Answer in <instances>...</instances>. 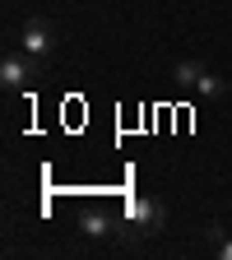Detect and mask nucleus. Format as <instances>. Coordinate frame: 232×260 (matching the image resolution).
I'll return each instance as SVG.
<instances>
[{"label": "nucleus", "mask_w": 232, "mask_h": 260, "mask_svg": "<svg viewBox=\"0 0 232 260\" xmlns=\"http://www.w3.org/2000/svg\"><path fill=\"white\" fill-rule=\"evenodd\" d=\"M125 228L130 237H153L168 228V209H162V200H153V195H130L125 200Z\"/></svg>", "instance_id": "obj_1"}, {"label": "nucleus", "mask_w": 232, "mask_h": 260, "mask_svg": "<svg viewBox=\"0 0 232 260\" xmlns=\"http://www.w3.org/2000/svg\"><path fill=\"white\" fill-rule=\"evenodd\" d=\"M19 42H23V51L32 56V60H51L56 56V47H60V32H56V23L51 19H28L23 23V32H19Z\"/></svg>", "instance_id": "obj_2"}, {"label": "nucleus", "mask_w": 232, "mask_h": 260, "mask_svg": "<svg viewBox=\"0 0 232 260\" xmlns=\"http://www.w3.org/2000/svg\"><path fill=\"white\" fill-rule=\"evenodd\" d=\"M38 75H42V60H32L28 51H10L0 60V84H5V93L28 88V79H38Z\"/></svg>", "instance_id": "obj_3"}, {"label": "nucleus", "mask_w": 232, "mask_h": 260, "mask_svg": "<svg viewBox=\"0 0 232 260\" xmlns=\"http://www.w3.org/2000/svg\"><path fill=\"white\" fill-rule=\"evenodd\" d=\"M172 79H177V88H195V84L205 79V65L200 60H177L172 65Z\"/></svg>", "instance_id": "obj_4"}, {"label": "nucleus", "mask_w": 232, "mask_h": 260, "mask_svg": "<svg viewBox=\"0 0 232 260\" xmlns=\"http://www.w3.org/2000/svg\"><path fill=\"white\" fill-rule=\"evenodd\" d=\"M79 233H84V237H107V233H112V218H107L103 209H88V214L79 218Z\"/></svg>", "instance_id": "obj_5"}, {"label": "nucleus", "mask_w": 232, "mask_h": 260, "mask_svg": "<svg viewBox=\"0 0 232 260\" xmlns=\"http://www.w3.org/2000/svg\"><path fill=\"white\" fill-rule=\"evenodd\" d=\"M195 93H200V98H223L227 93V79H218L214 70H205V79L195 84Z\"/></svg>", "instance_id": "obj_6"}, {"label": "nucleus", "mask_w": 232, "mask_h": 260, "mask_svg": "<svg viewBox=\"0 0 232 260\" xmlns=\"http://www.w3.org/2000/svg\"><path fill=\"white\" fill-rule=\"evenodd\" d=\"M209 242H214V255L218 260H232V237L223 233V228H209Z\"/></svg>", "instance_id": "obj_7"}]
</instances>
